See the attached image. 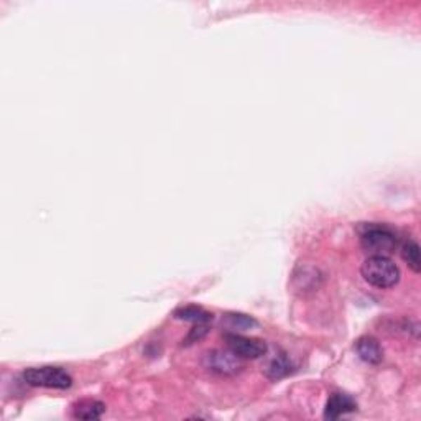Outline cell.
I'll return each mask as SVG.
<instances>
[{"instance_id":"cell-1","label":"cell","mask_w":421,"mask_h":421,"mask_svg":"<svg viewBox=\"0 0 421 421\" xmlns=\"http://www.w3.org/2000/svg\"><path fill=\"white\" fill-rule=\"evenodd\" d=\"M362 276L368 285L375 288H392L399 283L400 269L394 260L384 255H370L362 265Z\"/></svg>"},{"instance_id":"cell-2","label":"cell","mask_w":421,"mask_h":421,"mask_svg":"<svg viewBox=\"0 0 421 421\" xmlns=\"http://www.w3.org/2000/svg\"><path fill=\"white\" fill-rule=\"evenodd\" d=\"M23 380L32 387H43V389L66 390L73 385V379L65 368L61 367H30L23 372Z\"/></svg>"},{"instance_id":"cell-3","label":"cell","mask_w":421,"mask_h":421,"mask_svg":"<svg viewBox=\"0 0 421 421\" xmlns=\"http://www.w3.org/2000/svg\"><path fill=\"white\" fill-rule=\"evenodd\" d=\"M361 243L363 250H367L370 255L387 257V253L395 250L396 237L389 227L368 226L361 234Z\"/></svg>"},{"instance_id":"cell-4","label":"cell","mask_w":421,"mask_h":421,"mask_svg":"<svg viewBox=\"0 0 421 421\" xmlns=\"http://www.w3.org/2000/svg\"><path fill=\"white\" fill-rule=\"evenodd\" d=\"M226 344L239 359H260L267 354V344L262 339L246 338L241 334H226Z\"/></svg>"},{"instance_id":"cell-5","label":"cell","mask_w":421,"mask_h":421,"mask_svg":"<svg viewBox=\"0 0 421 421\" xmlns=\"http://www.w3.org/2000/svg\"><path fill=\"white\" fill-rule=\"evenodd\" d=\"M204 366L219 375H234L241 370V359L231 351H210L204 354Z\"/></svg>"},{"instance_id":"cell-6","label":"cell","mask_w":421,"mask_h":421,"mask_svg":"<svg viewBox=\"0 0 421 421\" xmlns=\"http://www.w3.org/2000/svg\"><path fill=\"white\" fill-rule=\"evenodd\" d=\"M357 410V403L352 396L346 394H333L329 396L326 408H324V418L328 420H338L341 416L352 413Z\"/></svg>"},{"instance_id":"cell-7","label":"cell","mask_w":421,"mask_h":421,"mask_svg":"<svg viewBox=\"0 0 421 421\" xmlns=\"http://www.w3.org/2000/svg\"><path fill=\"white\" fill-rule=\"evenodd\" d=\"M356 351L359 357L367 363H380L384 359V351H382L379 341L372 336H363L356 342Z\"/></svg>"},{"instance_id":"cell-8","label":"cell","mask_w":421,"mask_h":421,"mask_svg":"<svg viewBox=\"0 0 421 421\" xmlns=\"http://www.w3.org/2000/svg\"><path fill=\"white\" fill-rule=\"evenodd\" d=\"M105 411V405L99 400H81L73 406V416L79 420H99Z\"/></svg>"},{"instance_id":"cell-9","label":"cell","mask_w":421,"mask_h":421,"mask_svg":"<svg viewBox=\"0 0 421 421\" xmlns=\"http://www.w3.org/2000/svg\"><path fill=\"white\" fill-rule=\"evenodd\" d=\"M175 318L196 324H204L213 319V314H209L208 311L199 308V306H183V308H178L175 311Z\"/></svg>"},{"instance_id":"cell-10","label":"cell","mask_w":421,"mask_h":421,"mask_svg":"<svg viewBox=\"0 0 421 421\" xmlns=\"http://www.w3.org/2000/svg\"><path fill=\"white\" fill-rule=\"evenodd\" d=\"M291 372V362L285 356H276L269 362L265 368V375L272 380L283 379Z\"/></svg>"},{"instance_id":"cell-11","label":"cell","mask_w":421,"mask_h":421,"mask_svg":"<svg viewBox=\"0 0 421 421\" xmlns=\"http://www.w3.org/2000/svg\"><path fill=\"white\" fill-rule=\"evenodd\" d=\"M401 258L408 263L410 269L416 272L421 270V255H420V246L415 241H406L401 247Z\"/></svg>"},{"instance_id":"cell-12","label":"cell","mask_w":421,"mask_h":421,"mask_svg":"<svg viewBox=\"0 0 421 421\" xmlns=\"http://www.w3.org/2000/svg\"><path fill=\"white\" fill-rule=\"evenodd\" d=\"M227 316H229V321H231L232 329H242V331H246V329L257 326L255 319L247 314H227Z\"/></svg>"}]
</instances>
